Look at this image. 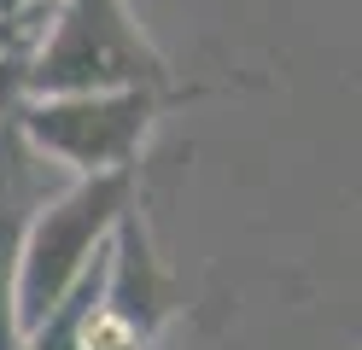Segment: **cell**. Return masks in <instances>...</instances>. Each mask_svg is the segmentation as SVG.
I'll list each match as a JSON object with an SVG mask.
<instances>
[{
  "instance_id": "6da1fadb",
  "label": "cell",
  "mask_w": 362,
  "mask_h": 350,
  "mask_svg": "<svg viewBox=\"0 0 362 350\" xmlns=\"http://www.w3.org/2000/svg\"><path fill=\"white\" fill-rule=\"evenodd\" d=\"M134 199H141L134 170H111V175H71L35 210L24 251H18V280H12L18 333H35L94 274V251H105L111 228Z\"/></svg>"
},
{
  "instance_id": "7a4b0ae2",
  "label": "cell",
  "mask_w": 362,
  "mask_h": 350,
  "mask_svg": "<svg viewBox=\"0 0 362 350\" xmlns=\"http://www.w3.org/2000/svg\"><path fill=\"white\" fill-rule=\"evenodd\" d=\"M24 100L41 93H88V88H164V93H205L181 88L170 59L152 47L129 0H59L41 30L24 76Z\"/></svg>"
},
{
  "instance_id": "3957f363",
  "label": "cell",
  "mask_w": 362,
  "mask_h": 350,
  "mask_svg": "<svg viewBox=\"0 0 362 350\" xmlns=\"http://www.w3.org/2000/svg\"><path fill=\"white\" fill-rule=\"evenodd\" d=\"M193 100V93H164V88H88V93H41L24 100L12 117L24 140L53 158L64 175H111L141 163L146 134L158 129L164 105Z\"/></svg>"
},
{
  "instance_id": "277c9868",
  "label": "cell",
  "mask_w": 362,
  "mask_h": 350,
  "mask_svg": "<svg viewBox=\"0 0 362 350\" xmlns=\"http://www.w3.org/2000/svg\"><path fill=\"white\" fill-rule=\"evenodd\" d=\"M170 310H175V292L152 251L141 199H134L111 228L105 269L94 274V286L76 310V350H152Z\"/></svg>"
},
{
  "instance_id": "5b68a950",
  "label": "cell",
  "mask_w": 362,
  "mask_h": 350,
  "mask_svg": "<svg viewBox=\"0 0 362 350\" xmlns=\"http://www.w3.org/2000/svg\"><path fill=\"white\" fill-rule=\"evenodd\" d=\"M71 181L53 158H41L18 117L0 123V350H18L24 333H18V303H12V280H18V251H24V233L35 222V210L47 204L59 187Z\"/></svg>"
},
{
  "instance_id": "8992f818",
  "label": "cell",
  "mask_w": 362,
  "mask_h": 350,
  "mask_svg": "<svg viewBox=\"0 0 362 350\" xmlns=\"http://www.w3.org/2000/svg\"><path fill=\"white\" fill-rule=\"evenodd\" d=\"M30 6H53V0H0V12H30Z\"/></svg>"
}]
</instances>
